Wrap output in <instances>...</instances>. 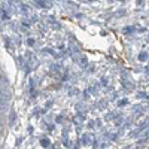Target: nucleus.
<instances>
[{"label":"nucleus","instance_id":"nucleus-4","mask_svg":"<svg viewBox=\"0 0 149 149\" xmlns=\"http://www.w3.org/2000/svg\"><path fill=\"white\" fill-rule=\"evenodd\" d=\"M40 145L42 146H45V148H48L49 145H51V143H49V140L48 139H42V142H40Z\"/></svg>","mask_w":149,"mask_h":149},{"label":"nucleus","instance_id":"nucleus-3","mask_svg":"<svg viewBox=\"0 0 149 149\" xmlns=\"http://www.w3.org/2000/svg\"><path fill=\"white\" fill-rule=\"evenodd\" d=\"M139 60H140V61H146V60H148V52H145V51L140 52V54H139Z\"/></svg>","mask_w":149,"mask_h":149},{"label":"nucleus","instance_id":"nucleus-8","mask_svg":"<svg viewBox=\"0 0 149 149\" xmlns=\"http://www.w3.org/2000/svg\"><path fill=\"white\" fill-rule=\"evenodd\" d=\"M0 78H2V72H0Z\"/></svg>","mask_w":149,"mask_h":149},{"label":"nucleus","instance_id":"nucleus-7","mask_svg":"<svg viewBox=\"0 0 149 149\" xmlns=\"http://www.w3.org/2000/svg\"><path fill=\"white\" fill-rule=\"evenodd\" d=\"M0 95H3V93H2V91H0Z\"/></svg>","mask_w":149,"mask_h":149},{"label":"nucleus","instance_id":"nucleus-1","mask_svg":"<svg viewBox=\"0 0 149 149\" xmlns=\"http://www.w3.org/2000/svg\"><path fill=\"white\" fill-rule=\"evenodd\" d=\"M82 143L86 145V146L94 145V136H93V134H84V136H82Z\"/></svg>","mask_w":149,"mask_h":149},{"label":"nucleus","instance_id":"nucleus-2","mask_svg":"<svg viewBox=\"0 0 149 149\" xmlns=\"http://www.w3.org/2000/svg\"><path fill=\"white\" fill-rule=\"evenodd\" d=\"M15 118H17V115H15V112L12 110V112H10V116H9V124H10V125H14V122H15Z\"/></svg>","mask_w":149,"mask_h":149},{"label":"nucleus","instance_id":"nucleus-5","mask_svg":"<svg viewBox=\"0 0 149 149\" xmlns=\"http://www.w3.org/2000/svg\"><path fill=\"white\" fill-rule=\"evenodd\" d=\"M27 42H29V45H30V46H33V45H34V40H33V39H29Z\"/></svg>","mask_w":149,"mask_h":149},{"label":"nucleus","instance_id":"nucleus-6","mask_svg":"<svg viewBox=\"0 0 149 149\" xmlns=\"http://www.w3.org/2000/svg\"><path fill=\"white\" fill-rule=\"evenodd\" d=\"M2 17H3L5 19H8V18H9V17H8V14H6V12H3V14H2Z\"/></svg>","mask_w":149,"mask_h":149}]
</instances>
